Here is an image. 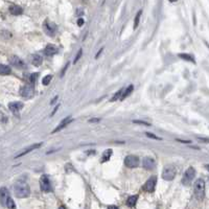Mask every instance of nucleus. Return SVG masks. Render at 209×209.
Masks as SVG:
<instances>
[{"instance_id":"obj_32","label":"nucleus","mask_w":209,"mask_h":209,"mask_svg":"<svg viewBox=\"0 0 209 209\" xmlns=\"http://www.w3.org/2000/svg\"><path fill=\"white\" fill-rule=\"evenodd\" d=\"M196 138L201 141V142H205V143H209V138H204V137H199L196 136Z\"/></svg>"},{"instance_id":"obj_38","label":"nucleus","mask_w":209,"mask_h":209,"mask_svg":"<svg viewBox=\"0 0 209 209\" xmlns=\"http://www.w3.org/2000/svg\"><path fill=\"white\" fill-rule=\"evenodd\" d=\"M57 99H58V96H54V99H52V100H51V102H50V104H54V102H57Z\"/></svg>"},{"instance_id":"obj_34","label":"nucleus","mask_w":209,"mask_h":209,"mask_svg":"<svg viewBox=\"0 0 209 209\" xmlns=\"http://www.w3.org/2000/svg\"><path fill=\"white\" fill-rule=\"evenodd\" d=\"M77 24H79V26H82L84 24V19L83 18H79V20H77Z\"/></svg>"},{"instance_id":"obj_9","label":"nucleus","mask_w":209,"mask_h":209,"mask_svg":"<svg viewBox=\"0 0 209 209\" xmlns=\"http://www.w3.org/2000/svg\"><path fill=\"white\" fill-rule=\"evenodd\" d=\"M156 183H157V177L153 176V177H151L146 182H145V184L143 185L142 189L146 192H153L154 190H155Z\"/></svg>"},{"instance_id":"obj_41","label":"nucleus","mask_w":209,"mask_h":209,"mask_svg":"<svg viewBox=\"0 0 209 209\" xmlns=\"http://www.w3.org/2000/svg\"><path fill=\"white\" fill-rule=\"evenodd\" d=\"M59 209H66V208H65L64 206H61V207H60V208H59Z\"/></svg>"},{"instance_id":"obj_27","label":"nucleus","mask_w":209,"mask_h":209,"mask_svg":"<svg viewBox=\"0 0 209 209\" xmlns=\"http://www.w3.org/2000/svg\"><path fill=\"white\" fill-rule=\"evenodd\" d=\"M122 91H124V89H120L119 91L117 92V93L115 94V95L113 96V97L111 98V102H115L116 99H118V98H121V96H122Z\"/></svg>"},{"instance_id":"obj_18","label":"nucleus","mask_w":209,"mask_h":209,"mask_svg":"<svg viewBox=\"0 0 209 209\" xmlns=\"http://www.w3.org/2000/svg\"><path fill=\"white\" fill-rule=\"evenodd\" d=\"M43 62V58L40 54H32V64L35 66H40Z\"/></svg>"},{"instance_id":"obj_12","label":"nucleus","mask_w":209,"mask_h":209,"mask_svg":"<svg viewBox=\"0 0 209 209\" xmlns=\"http://www.w3.org/2000/svg\"><path fill=\"white\" fill-rule=\"evenodd\" d=\"M40 146H42V143H35V144L30 145V146L26 147V149H23L22 152H20L19 154H17V155L15 156V158H20V157H23V156L27 155L29 152L34 151V149H39Z\"/></svg>"},{"instance_id":"obj_36","label":"nucleus","mask_w":209,"mask_h":209,"mask_svg":"<svg viewBox=\"0 0 209 209\" xmlns=\"http://www.w3.org/2000/svg\"><path fill=\"white\" fill-rule=\"evenodd\" d=\"M108 209H118L117 206H114V205H111V206L108 207Z\"/></svg>"},{"instance_id":"obj_39","label":"nucleus","mask_w":209,"mask_h":209,"mask_svg":"<svg viewBox=\"0 0 209 209\" xmlns=\"http://www.w3.org/2000/svg\"><path fill=\"white\" fill-rule=\"evenodd\" d=\"M99 120H100V119H95V118H94V119H90L89 122H98Z\"/></svg>"},{"instance_id":"obj_7","label":"nucleus","mask_w":209,"mask_h":209,"mask_svg":"<svg viewBox=\"0 0 209 209\" xmlns=\"http://www.w3.org/2000/svg\"><path fill=\"white\" fill-rule=\"evenodd\" d=\"M23 106H24L23 102H10L9 104V109L11 110V112L14 114V115L19 117L20 111L22 110Z\"/></svg>"},{"instance_id":"obj_30","label":"nucleus","mask_w":209,"mask_h":209,"mask_svg":"<svg viewBox=\"0 0 209 209\" xmlns=\"http://www.w3.org/2000/svg\"><path fill=\"white\" fill-rule=\"evenodd\" d=\"M82 54H83V49H79V52L77 54V56H75V59H74V61H73V63H77V61L81 59V57H82Z\"/></svg>"},{"instance_id":"obj_26","label":"nucleus","mask_w":209,"mask_h":209,"mask_svg":"<svg viewBox=\"0 0 209 209\" xmlns=\"http://www.w3.org/2000/svg\"><path fill=\"white\" fill-rule=\"evenodd\" d=\"M51 79H52V75H46V77H43V79H42V83H43V85L44 86H47L49 83H50V81H51Z\"/></svg>"},{"instance_id":"obj_31","label":"nucleus","mask_w":209,"mask_h":209,"mask_svg":"<svg viewBox=\"0 0 209 209\" xmlns=\"http://www.w3.org/2000/svg\"><path fill=\"white\" fill-rule=\"evenodd\" d=\"M145 135H146L147 137H149V138H153V139H156V140H161L160 137L156 136V135H154L153 133H149V132H146L145 133Z\"/></svg>"},{"instance_id":"obj_29","label":"nucleus","mask_w":209,"mask_h":209,"mask_svg":"<svg viewBox=\"0 0 209 209\" xmlns=\"http://www.w3.org/2000/svg\"><path fill=\"white\" fill-rule=\"evenodd\" d=\"M134 124H142V126H145V127H149L152 126L149 122H146V121H143V120H133Z\"/></svg>"},{"instance_id":"obj_1","label":"nucleus","mask_w":209,"mask_h":209,"mask_svg":"<svg viewBox=\"0 0 209 209\" xmlns=\"http://www.w3.org/2000/svg\"><path fill=\"white\" fill-rule=\"evenodd\" d=\"M14 194L19 199L27 198L30 194L29 185H28L27 181L24 177H21L15 182V184H14Z\"/></svg>"},{"instance_id":"obj_23","label":"nucleus","mask_w":209,"mask_h":209,"mask_svg":"<svg viewBox=\"0 0 209 209\" xmlns=\"http://www.w3.org/2000/svg\"><path fill=\"white\" fill-rule=\"evenodd\" d=\"M112 155V149H107V151H104V154H102V162H106V161H108L110 159V157H111Z\"/></svg>"},{"instance_id":"obj_19","label":"nucleus","mask_w":209,"mask_h":209,"mask_svg":"<svg viewBox=\"0 0 209 209\" xmlns=\"http://www.w3.org/2000/svg\"><path fill=\"white\" fill-rule=\"evenodd\" d=\"M137 200H138V196L135 194V196H131L130 198L127 200V205L130 207H134L137 203Z\"/></svg>"},{"instance_id":"obj_6","label":"nucleus","mask_w":209,"mask_h":209,"mask_svg":"<svg viewBox=\"0 0 209 209\" xmlns=\"http://www.w3.org/2000/svg\"><path fill=\"white\" fill-rule=\"evenodd\" d=\"M124 165L129 169H135L139 165L138 157L134 155H129L124 158Z\"/></svg>"},{"instance_id":"obj_4","label":"nucleus","mask_w":209,"mask_h":209,"mask_svg":"<svg viewBox=\"0 0 209 209\" xmlns=\"http://www.w3.org/2000/svg\"><path fill=\"white\" fill-rule=\"evenodd\" d=\"M194 177H196V169L192 166L188 167L184 173L183 178H182V184L183 185H189L192 182V180L194 179Z\"/></svg>"},{"instance_id":"obj_20","label":"nucleus","mask_w":209,"mask_h":209,"mask_svg":"<svg viewBox=\"0 0 209 209\" xmlns=\"http://www.w3.org/2000/svg\"><path fill=\"white\" fill-rule=\"evenodd\" d=\"M179 58H181L182 60H185V61H188V62H192L194 63V56L191 54H178Z\"/></svg>"},{"instance_id":"obj_16","label":"nucleus","mask_w":209,"mask_h":209,"mask_svg":"<svg viewBox=\"0 0 209 209\" xmlns=\"http://www.w3.org/2000/svg\"><path fill=\"white\" fill-rule=\"evenodd\" d=\"M44 27L47 35H49V36H54V32H57V25L54 23H52V22H46Z\"/></svg>"},{"instance_id":"obj_25","label":"nucleus","mask_w":209,"mask_h":209,"mask_svg":"<svg viewBox=\"0 0 209 209\" xmlns=\"http://www.w3.org/2000/svg\"><path fill=\"white\" fill-rule=\"evenodd\" d=\"M141 15H142V11H139L138 13H137L136 17H135V21H134V28H137V26H138V24H139V20H140Z\"/></svg>"},{"instance_id":"obj_3","label":"nucleus","mask_w":209,"mask_h":209,"mask_svg":"<svg viewBox=\"0 0 209 209\" xmlns=\"http://www.w3.org/2000/svg\"><path fill=\"white\" fill-rule=\"evenodd\" d=\"M176 173H177V169L174 165H167L163 169L162 178L166 181H171V180L175 179Z\"/></svg>"},{"instance_id":"obj_24","label":"nucleus","mask_w":209,"mask_h":209,"mask_svg":"<svg viewBox=\"0 0 209 209\" xmlns=\"http://www.w3.org/2000/svg\"><path fill=\"white\" fill-rule=\"evenodd\" d=\"M7 207L9 209H17L15 202H14V200H13L12 198H9V200H7Z\"/></svg>"},{"instance_id":"obj_14","label":"nucleus","mask_w":209,"mask_h":209,"mask_svg":"<svg viewBox=\"0 0 209 209\" xmlns=\"http://www.w3.org/2000/svg\"><path fill=\"white\" fill-rule=\"evenodd\" d=\"M59 52V48L54 44H48L44 49V54L48 57H52Z\"/></svg>"},{"instance_id":"obj_33","label":"nucleus","mask_w":209,"mask_h":209,"mask_svg":"<svg viewBox=\"0 0 209 209\" xmlns=\"http://www.w3.org/2000/svg\"><path fill=\"white\" fill-rule=\"evenodd\" d=\"M68 66H69V63H67L66 65H65V67L63 68V70H62V73H61V75H64V72H65V70H67V68H68Z\"/></svg>"},{"instance_id":"obj_21","label":"nucleus","mask_w":209,"mask_h":209,"mask_svg":"<svg viewBox=\"0 0 209 209\" xmlns=\"http://www.w3.org/2000/svg\"><path fill=\"white\" fill-rule=\"evenodd\" d=\"M0 73H1V75L10 74V73H11V68H10L9 66H7V65L1 64L0 65Z\"/></svg>"},{"instance_id":"obj_22","label":"nucleus","mask_w":209,"mask_h":209,"mask_svg":"<svg viewBox=\"0 0 209 209\" xmlns=\"http://www.w3.org/2000/svg\"><path fill=\"white\" fill-rule=\"evenodd\" d=\"M133 90H134V86H133V85H130L128 88H127L126 90H124V93H122V96H121V98H120V99L124 100V98L128 97V96L130 95V94L133 92Z\"/></svg>"},{"instance_id":"obj_2","label":"nucleus","mask_w":209,"mask_h":209,"mask_svg":"<svg viewBox=\"0 0 209 209\" xmlns=\"http://www.w3.org/2000/svg\"><path fill=\"white\" fill-rule=\"evenodd\" d=\"M194 196L198 200H203L205 196V182L203 179H198L194 184Z\"/></svg>"},{"instance_id":"obj_37","label":"nucleus","mask_w":209,"mask_h":209,"mask_svg":"<svg viewBox=\"0 0 209 209\" xmlns=\"http://www.w3.org/2000/svg\"><path fill=\"white\" fill-rule=\"evenodd\" d=\"M58 109H59V104H58V106H57L56 108H54V112H52V113H51V116H52V115H54V113H56V112H57V110H58Z\"/></svg>"},{"instance_id":"obj_15","label":"nucleus","mask_w":209,"mask_h":209,"mask_svg":"<svg viewBox=\"0 0 209 209\" xmlns=\"http://www.w3.org/2000/svg\"><path fill=\"white\" fill-rule=\"evenodd\" d=\"M0 194H1V204H2V206H7V200H9V198H11V196H10L9 189L5 187H1Z\"/></svg>"},{"instance_id":"obj_17","label":"nucleus","mask_w":209,"mask_h":209,"mask_svg":"<svg viewBox=\"0 0 209 209\" xmlns=\"http://www.w3.org/2000/svg\"><path fill=\"white\" fill-rule=\"evenodd\" d=\"M9 11L12 15L14 16H18V15H21L23 13V9L19 5H16V4H12L11 7H9Z\"/></svg>"},{"instance_id":"obj_8","label":"nucleus","mask_w":209,"mask_h":209,"mask_svg":"<svg viewBox=\"0 0 209 209\" xmlns=\"http://www.w3.org/2000/svg\"><path fill=\"white\" fill-rule=\"evenodd\" d=\"M10 63H11V65H13V66L16 67L17 69H25L26 68L25 62L17 56H12L11 58H10Z\"/></svg>"},{"instance_id":"obj_35","label":"nucleus","mask_w":209,"mask_h":209,"mask_svg":"<svg viewBox=\"0 0 209 209\" xmlns=\"http://www.w3.org/2000/svg\"><path fill=\"white\" fill-rule=\"evenodd\" d=\"M177 141H179V142H181V143H190L191 142L190 140H181V139H177Z\"/></svg>"},{"instance_id":"obj_40","label":"nucleus","mask_w":209,"mask_h":209,"mask_svg":"<svg viewBox=\"0 0 209 209\" xmlns=\"http://www.w3.org/2000/svg\"><path fill=\"white\" fill-rule=\"evenodd\" d=\"M205 167H206V169L209 171V164H206V165H205Z\"/></svg>"},{"instance_id":"obj_13","label":"nucleus","mask_w":209,"mask_h":209,"mask_svg":"<svg viewBox=\"0 0 209 209\" xmlns=\"http://www.w3.org/2000/svg\"><path fill=\"white\" fill-rule=\"evenodd\" d=\"M73 121V119H72V117H71V115H69V116H67L66 118H64V119L62 120V121L60 122V124H59L58 127H57L56 129H54V131H52V134H54V133H57V132H59V131H61L62 129H64L66 126H68L70 122H72Z\"/></svg>"},{"instance_id":"obj_10","label":"nucleus","mask_w":209,"mask_h":209,"mask_svg":"<svg viewBox=\"0 0 209 209\" xmlns=\"http://www.w3.org/2000/svg\"><path fill=\"white\" fill-rule=\"evenodd\" d=\"M20 94L24 98H32L34 96V87L32 85H24L20 89Z\"/></svg>"},{"instance_id":"obj_5","label":"nucleus","mask_w":209,"mask_h":209,"mask_svg":"<svg viewBox=\"0 0 209 209\" xmlns=\"http://www.w3.org/2000/svg\"><path fill=\"white\" fill-rule=\"evenodd\" d=\"M40 187L41 190L44 192H51L52 191V186H51V181L47 175H42L40 178Z\"/></svg>"},{"instance_id":"obj_28","label":"nucleus","mask_w":209,"mask_h":209,"mask_svg":"<svg viewBox=\"0 0 209 209\" xmlns=\"http://www.w3.org/2000/svg\"><path fill=\"white\" fill-rule=\"evenodd\" d=\"M38 75H39V73H32V74H30L29 81H30V83H32V85H34V84L36 83L37 79H38Z\"/></svg>"},{"instance_id":"obj_11","label":"nucleus","mask_w":209,"mask_h":209,"mask_svg":"<svg viewBox=\"0 0 209 209\" xmlns=\"http://www.w3.org/2000/svg\"><path fill=\"white\" fill-rule=\"evenodd\" d=\"M142 165L146 171H153L156 167V162L153 158H151V157H145L142 161Z\"/></svg>"}]
</instances>
